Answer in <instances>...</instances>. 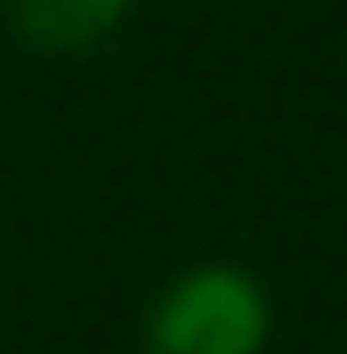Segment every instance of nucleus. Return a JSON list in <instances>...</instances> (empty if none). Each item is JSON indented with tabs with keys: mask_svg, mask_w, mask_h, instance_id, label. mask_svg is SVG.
Listing matches in <instances>:
<instances>
[{
	"mask_svg": "<svg viewBox=\"0 0 347 354\" xmlns=\"http://www.w3.org/2000/svg\"><path fill=\"white\" fill-rule=\"evenodd\" d=\"M275 340V304L261 275L232 261L181 268L145 311V354H268Z\"/></svg>",
	"mask_w": 347,
	"mask_h": 354,
	"instance_id": "f257e3e1",
	"label": "nucleus"
},
{
	"mask_svg": "<svg viewBox=\"0 0 347 354\" xmlns=\"http://www.w3.org/2000/svg\"><path fill=\"white\" fill-rule=\"evenodd\" d=\"M138 0H8V29L37 58H87L131 22Z\"/></svg>",
	"mask_w": 347,
	"mask_h": 354,
	"instance_id": "f03ea898",
	"label": "nucleus"
}]
</instances>
